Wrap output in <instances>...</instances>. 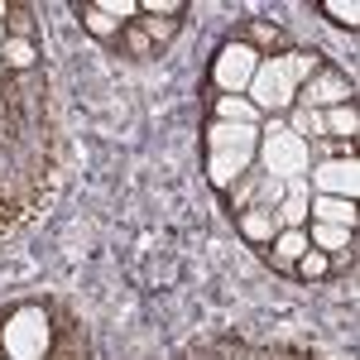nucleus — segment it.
<instances>
[{
  "label": "nucleus",
  "mask_w": 360,
  "mask_h": 360,
  "mask_svg": "<svg viewBox=\"0 0 360 360\" xmlns=\"http://www.w3.org/2000/svg\"><path fill=\"white\" fill-rule=\"evenodd\" d=\"M245 39H250V49H255V53H259V49H269V58L293 53L288 29H283V25H269V20H250V25H245Z\"/></svg>",
  "instance_id": "f257e3e1"
},
{
  "label": "nucleus",
  "mask_w": 360,
  "mask_h": 360,
  "mask_svg": "<svg viewBox=\"0 0 360 360\" xmlns=\"http://www.w3.org/2000/svg\"><path fill=\"white\" fill-rule=\"evenodd\" d=\"M240 236L255 240V245H269L278 236V217L269 207H240Z\"/></svg>",
  "instance_id": "f03ea898"
},
{
  "label": "nucleus",
  "mask_w": 360,
  "mask_h": 360,
  "mask_svg": "<svg viewBox=\"0 0 360 360\" xmlns=\"http://www.w3.org/2000/svg\"><path fill=\"white\" fill-rule=\"evenodd\" d=\"M0 63H5L10 72H39L34 39H5V44H0Z\"/></svg>",
  "instance_id": "7ed1b4c3"
},
{
  "label": "nucleus",
  "mask_w": 360,
  "mask_h": 360,
  "mask_svg": "<svg viewBox=\"0 0 360 360\" xmlns=\"http://www.w3.org/2000/svg\"><path fill=\"white\" fill-rule=\"evenodd\" d=\"M139 20V29H144V39L159 49V44H168L178 29H183V20H173V15H135Z\"/></svg>",
  "instance_id": "20e7f679"
},
{
  "label": "nucleus",
  "mask_w": 360,
  "mask_h": 360,
  "mask_svg": "<svg viewBox=\"0 0 360 360\" xmlns=\"http://www.w3.org/2000/svg\"><path fill=\"white\" fill-rule=\"evenodd\" d=\"M303 250H307V236H303V231H283V236H278V250H274V255H264V259H269L274 269H288Z\"/></svg>",
  "instance_id": "39448f33"
},
{
  "label": "nucleus",
  "mask_w": 360,
  "mask_h": 360,
  "mask_svg": "<svg viewBox=\"0 0 360 360\" xmlns=\"http://www.w3.org/2000/svg\"><path fill=\"white\" fill-rule=\"evenodd\" d=\"M327 269H332V264H327V250H312V245H307L303 255H298V264H293V274H298V278H307V283L327 278Z\"/></svg>",
  "instance_id": "423d86ee"
},
{
  "label": "nucleus",
  "mask_w": 360,
  "mask_h": 360,
  "mask_svg": "<svg viewBox=\"0 0 360 360\" xmlns=\"http://www.w3.org/2000/svg\"><path fill=\"white\" fill-rule=\"evenodd\" d=\"M115 44H120V53H130V58H149V53H154V44L144 39L139 20H130V25L120 29V39H115Z\"/></svg>",
  "instance_id": "0eeeda50"
},
{
  "label": "nucleus",
  "mask_w": 360,
  "mask_h": 360,
  "mask_svg": "<svg viewBox=\"0 0 360 360\" xmlns=\"http://www.w3.org/2000/svg\"><path fill=\"white\" fill-rule=\"evenodd\" d=\"M317 10H322V15H327V20H332V25L360 29V5H351V0H346V5H341V0H322V5H317Z\"/></svg>",
  "instance_id": "6e6552de"
},
{
  "label": "nucleus",
  "mask_w": 360,
  "mask_h": 360,
  "mask_svg": "<svg viewBox=\"0 0 360 360\" xmlns=\"http://www.w3.org/2000/svg\"><path fill=\"white\" fill-rule=\"evenodd\" d=\"M307 96H312V101H341V96H346V101H351V86L341 82V77H336V72H327V77H322V82H312V86H307Z\"/></svg>",
  "instance_id": "1a4fd4ad"
},
{
  "label": "nucleus",
  "mask_w": 360,
  "mask_h": 360,
  "mask_svg": "<svg viewBox=\"0 0 360 360\" xmlns=\"http://www.w3.org/2000/svg\"><path fill=\"white\" fill-rule=\"evenodd\" d=\"M327 125H332V135H341L346 144L356 139V101H346V106H336L332 115H327Z\"/></svg>",
  "instance_id": "9d476101"
},
{
  "label": "nucleus",
  "mask_w": 360,
  "mask_h": 360,
  "mask_svg": "<svg viewBox=\"0 0 360 360\" xmlns=\"http://www.w3.org/2000/svg\"><path fill=\"white\" fill-rule=\"evenodd\" d=\"M312 207H317V217H332V221H346V226L356 221V212H351L346 202H332V197H317Z\"/></svg>",
  "instance_id": "9b49d317"
},
{
  "label": "nucleus",
  "mask_w": 360,
  "mask_h": 360,
  "mask_svg": "<svg viewBox=\"0 0 360 360\" xmlns=\"http://www.w3.org/2000/svg\"><path fill=\"white\" fill-rule=\"evenodd\" d=\"M183 10H188L183 0H144L139 5V15H173V20H183Z\"/></svg>",
  "instance_id": "f8f14e48"
},
{
  "label": "nucleus",
  "mask_w": 360,
  "mask_h": 360,
  "mask_svg": "<svg viewBox=\"0 0 360 360\" xmlns=\"http://www.w3.org/2000/svg\"><path fill=\"white\" fill-rule=\"evenodd\" d=\"M312 236H317V240H322V245H317V250H341V240H346V245H351V231H346V236H341V231H332V226H317V231H312Z\"/></svg>",
  "instance_id": "ddd939ff"
},
{
  "label": "nucleus",
  "mask_w": 360,
  "mask_h": 360,
  "mask_svg": "<svg viewBox=\"0 0 360 360\" xmlns=\"http://www.w3.org/2000/svg\"><path fill=\"white\" fill-rule=\"evenodd\" d=\"M0 72H5V63H0Z\"/></svg>",
  "instance_id": "4468645a"
}]
</instances>
